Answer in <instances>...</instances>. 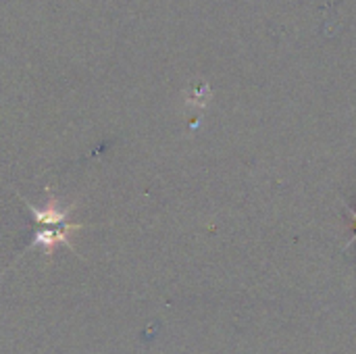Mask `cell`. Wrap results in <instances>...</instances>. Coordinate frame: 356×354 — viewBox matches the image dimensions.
I'll list each match as a JSON object with an SVG mask.
<instances>
[{
  "label": "cell",
  "instance_id": "6da1fadb",
  "mask_svg": "<svg viewBox=\"0 0 356 354\" xmlns=\"http://www.w3.org/2000/svg\"><path fill=\"white\" fill-rule=\"evenodd\" d=\"M48 192V200L44 207H33L31 202H25L31 219H33V240L31 246L42 248L46 255H52L58 246H69L71 248V234L81 230V223L71 221V209L73 207H60L58 200Z\"/></svg>",
  "mask_w": 356,
  "mask_h": 354
}]
</instances>
